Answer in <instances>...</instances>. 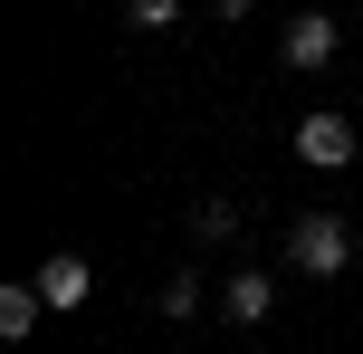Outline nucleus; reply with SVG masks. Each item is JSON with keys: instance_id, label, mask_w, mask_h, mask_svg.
<instances>
[{"instance_id": "nucleus-2", "label": "nucleus", "mask_w": 363, "mask_h": 354, "mask_svg": "<svg viewBox=\"0 0 363 354\" xmlns=\"http://www.w3.org/2000/svg\"><path fill=\"white\" fill-rule=\"evenodd\" d=\"M296 163L345 172V163H354V125H345V115H306V125H296Z\"/></svg>"}, {"instance_id": "nucleus-3", "label": "nucleus", "mask_w": 363, "mask_h": 354, "mask_svg": "<svg viewBox=\"0 0 363 354\" xmlns=\"http://www.w3.org/2000/svg\"><path fill=\"white\" fill-rule=\"evenodd\" d=\"M29 287H38V306H57V316H67V306H86V287H96V268L77 259V249H57V259L38 268Z\"/></svg>"}, {"instance_id": "nucleus-8", "label": "nucleus", "mask_w": 363, "mask_h": 354, "mask_svg": "<svg viewBox=\"0 0 363 354\" xmlns=\"http://www.w3.org/2000/svg\"><path fill=\"white\" fill-rule=\"evenodd\" d=\"M191 230H211V240H239V201H201V221Z\"/></svg>"}, {"instance_id": "nucleus-5", "label": "nucleus", "mask_w": 363, "mask_h": 354, "mask_svg": "<svg viewBox=\"0 0 363 354\" xmlns=\"http://www.w3.org/2000/svg\"><path fill=\"white\" fill-rule=\"evenodd\" d=\"M268 297H277L268 268H239V278L220 287V316H230V326H268Z\"/></svg>"}, {"instance_id": "nucleus-6", "label": "nucleus", "mask_w": 363, "mask_h": 354, "mask_svg": "<svg viewBox=\"0 0 363 354\" xmlns=\"http://www.w3.org/2000/svg\"><path fill=\"white\" fill-rule=\"evenodd\" d=\"M38 316H48V306H38V287H0V336H29Z\"/></svg>"}, {"instance_id": "nucleus-7", "label": "nucleus", "mask_w": 363, "mask_h": 354, "mask_svg": "<svg viewBox=\"0 0 363 354\" xmlns=\"http://www.w3.org/2000/svg\"><path fill=\"white\" fill-rule=\"evenodd\" d=\"M163 316H172V326L201 316V278H191V268H182V278H163Z\"/></svg>"}, {"instance_id": "nucleus-4", "label": "nucleus", "mask_w": 363, "mask_h": 354, "mask_svg": "<svg viewBox=\"0 0 363 354\" xmlns=\"http://www.w3.org/2000/svg\"><path fill=\"white\" fill-rule=\"evenodd\" d=\"M277 57H287V67H325V57H335V19L325 10H296L287 38H277Z\"/></svg>"}, {"instance_id": "nucleus-1", "label": "nucleus", "mask_w": 363, "mask_h": 354, "mask_svg": "<svg viewBox=\"0 0 363 354\" xmlns=\"http://www.w3.org/2000/svg\"><path fill=\"white\" fill-rule=\"evenodd\" d=\"M345 259H354V230L335 221V211H306V221H287V268H306V278H335Z\"/></svg>"}]
</instances>
